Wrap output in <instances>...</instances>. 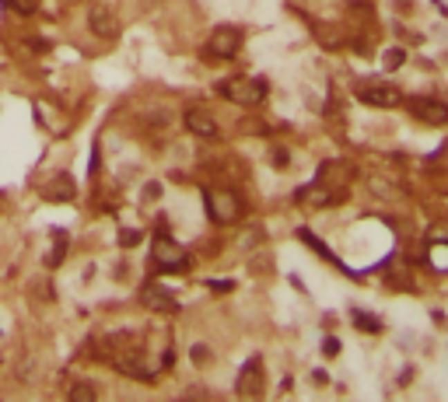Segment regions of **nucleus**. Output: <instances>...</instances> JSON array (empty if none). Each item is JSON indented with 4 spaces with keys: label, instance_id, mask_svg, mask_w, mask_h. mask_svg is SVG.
Returning <instances> with one entry per match:
<instances>
[{
    "label": "nucleus",
    "instance_id": "nucleus-19",
    "mask_svg": "<svg viewBox=\"0 0 448 402\" xmlns=\"http://www.w3.org/2000/svg\"><path fill=\"white\" fill-rule=\"evenodd\" d=\"M8 4L18 11V15H32L35 11V4H39V0H8Z\"/></svg>",
    "mask_w": 448,
    "mask_h": 402
},
{
    "label": "nucleus",
    "instance_id": "nucleus-4",
    "mask_svg": "<svg viewBox=\"0 0 448 402\" xmlns=\"http://www.w3.org/2000/svg\"><path fill=\"white\" fill-rule=\"evenodd\" d=\"M242 49V32L235 25H217L207 39V56H214V60H232V56H239Z\"/></svg>",
    "mask_w": 448,
    "mask_h": 402
},
{
    "label": "nucleus",
    "instance_id": "nucleus-10",
    "mask_svg": "<svg viewBox=\"0 0 448 402\" xmlns=\"http://www.w3.org/2000/svg\"><path fill=\"white\" fill-rule=\"evenodd\" d=\"M88 25H91V32L102 35V39H112V35L120 32L116 15H112V8H105V4H95V8L88 11Z\"/></svg>",
    "mask_w": 448,
    "mask_h": 402
},
{
    "label": "nucleus",
    "instance_id": "nucleus-21",
    "mask_svg": "<svg viewBox=\"0 0 448 402\" xmlns=\"http://www.w3.org/2000/svg\"><path fill=\"white\" fill-rule=\"evenodd\" d=\"M270 161H273V168H284V164H288V151H284V147H273Z\"/></svg>",
    "mask_w": 448,
    "mask_h": 402
},
{
    "label": "nucleus",
    "instance_id": "nucleus-18",
    "mask_svg": "<svg viewBox=\"0 0 448 402\" xmlns=\"http://www.w3.org/2000/svg\"><path fill=\"white\" fill-rule=\"evenodd\" d=\"M322 354H326V357H336V354H340V339L326 336V339H322Z\"/></svg>",
    "mask_w": 448,
    "mask_h": 402
},
{
    "label": "nucleus",
    "instance_id": "nucleus-3",
    "mask_svg": "<svg viewBox=\"0 0 448 402\" xmlns=\"http://www.w3.org/2000/svg\"><path fill=\"white\" fill-rule=\"evenodd\" d=\"M151 259L161 273H186L189 269V252L183 245H176L168 235H158L154 238V249H151Z\"/></svg>",
    "mask_w": 448,
    "mask_h": 402
},
{
    "label": "nucleus",
    "instance_id": "nucleus-8",
    "mask_svg": "<svg viewBox=\"0 0 448 402\" xmlns=\"http://www.w3.org/2000/svg\"><path fill=\"white\" fill-rule=\"evenodd\" d=\"M140 305L151 308V312H179L172 291H168V287H161V283H147V287H144V291H140Z\"/></svg>",
    "mask_w": 448,
    "mask_h": 402
},
{
    "label": "nucleus",
    "instance_id": "nucleus-22",
    "mask_svg": "<svg viewBox=\"0 0 448 402\" xmlns=\"http://www.w3.org/2000/svg\"><path fill=\"white\" fill-rule=\"evenodd\" d=\"M147 196H151V200H158V196H161V186H158V182H151V186H147Z\"/></svg>",
    "mask_w": 448,
    "mask_h": 402
},
{
    "label": "nucleus",
    "instance_id": "nucleus-13",
    "mask_svg": "<svg viewBox=\"0 0 448 402\" xmlns=\"http://www.w3.org/2000/svg\"><path fill=\"white\" fill-rule=\"evenodd\" d=\"M354 325H357L361 332H382V322L371 318L368 312H354Z\"/></svg>",
    "mask_w": 448,
    "mask_h": 402
},
{
    "label": "nucleus",
    "instance_id": "nucleus-12",
    "mask_svg": "<svg viewBox=\"0 0 448 402\" xmlns=\"http://www.w3.org/2000/svg\"><path fill=\"white\" fill-rule=\"evenodd\" d=\"M64 256H67V231H56V242H53V249L46 252V266H60Z\"/></svg>",
    "mask_w": 448,
    "mask_h": 402
},
{
    "label": "nucleus",
    "instance_id": "nucleus-1",
    "mask_svg": "<svg viewBox=\"0 0 448 402\" xmlns=\"http://www.w3.org/2000/svg\"><path fill=\"white\" fill-rule=\"evenodd\" d=\"M217 95L232 105H242V108H252L266 98V81L259 77H224L217 84Z\"/></svg>",
    "mask_w": 448,
    "mask_h": 402
},
{
    "label": "nucleus",
    "instance_id": "nucleus-15",
    "mask_svg": "<svg viewBox=\"0 0 448 402\" xmlns=\"http://www.w3.org/2000/svg\"><path fill=\"white\" fill-rule=\"evenodd\" d=\"M140 238H144V231H137V227H123L120 245H123V249H133V245H140Z\"/></svg>",
    "mask_w": 448,
    "mask_h": 402
},
{
    "label": "nucleus",
    "instance_id": "nucleus-20",
    "mask_svg": "<svg viewBox=\"0 0 448 402\" xmlns=\"http://www.w3.org/2000/svg\"><path fill=\"white\" fill-rule=\"evenodd\" d=\"M207 287H210V291H217V294H221V291L228 294V291H235V280H210Z\"/></svg>",
    "mask_w": 448,
    "mask_h": 402
},
{
    "label": "nucleus",
    "instance_id": "nucleus-17",
    "mask_svg": "<svg viewBox=\"0 0 448 402\" xmlns=\"http://www.w3.org/2000/svg\"><path fill=\"white\" fill-rule=\"evenodd\" d=\"M431 266L448 269V249H431Z\"/></svg>",
    "mask_w": 448,
    "mask_h": 402
},
{
    "label": "nucleus",
    "instance_id": "nucleus-11",
    "mask_svg": "<svg viewBox=\"0 0 448 402\" xmlns=\"http://www.w3.org/2000/svg\"><path fill=\"white\" fill-rule=\"evenodd\" d=\"M186 130L203 137V140H214L217 137V119L210 116V112H203V108H189L186 112Z\"/></svg>",
    "mask_w": 448,
    "mask_h": 402
},
{
    "label": "nucleus",
    "instance_id": "nucleus-16",
    "mask_svg": "<svg viewBox=\"0 0 448 402\" xmlns=\"http://www.w3.org/2000/svg\"><path fill=\"white\" fill-rule=\"evenodd\" d=\"M403 60H407V52H403V49H389V52H385V70L403 67Z\"/></svg>",
    "mask_w": 448,
    "mask_h": 402
},
{
    "label": "nucleus",
    "instance_id": "nucleus-5",
    "mask_svg": "<svg viewBox=\"0 0 448 402\" xmlns=\"http://www.w3.org/2000/svg\"><path fill=\"white\" fill-rule=\"evenodd\" d=\"M357 98L364 105H375V108H396V105H403V91L392 88V84H361Z\"/></svg>",
    "mask_w": 448,
    "mask_h": 402
},
{
    "label": "nucleus",
    "instance_id": "nucleus-6",
    "mask_svg": "<svg viewBox=\"0 0 448 402\" xmlns=\"http://www.w3.org/2000/svg\"><path fill=\"white\" fill-rule=\"evenodd\" d=\"M263 388H266V381H263V361H259V357H252V361H245V367L239 371L235 392H239L242 399H259V395H263Z\"/></svg>",
    "mask_w": 448,
    "mask_h": 402
},
{
    "label": "nucleus",
    "instance_id": "nucleus-2",
    "mask_svg": "<svg viewBox=\"0 0 448 402\" xmlns=\"http://www.w3.org/2000/svg\"><path fill=\"white\" fill-rule=\"evenodd\" d=\"M203 200H207V213H210L214 224H235V220L245 213L242 196L232 193V189H207Z\"/></svg>",
    "mask_w": 448,
    "mask_h": 402
},
{
    "label": "nucleus",
    "instance_id": "nucleus-14",
    "mask_svg": "<svg viewBox=\"0 0 448 402\" xmlns=\"http://www.w3.org/2000/svg\"><path fill=\"white\" fill-rule=\"evenodd\" d=\"M71 399H77V402H91V399H95V385H88V381L74 385V388H71Z\"/></svg>",
    "mask_w": 448,
    "mask_h": 402
},
{
    "label": "nucleus",
    "instance_id": "nucleus-7",
    "mask_svg": "<svg viewBox=\"0 0 448 402\" xmlns=\"http://www.w3.org/2000/svg\"><path fill=\"white\" fill-rule=\"evenodd\" d=\"M410 112L427 126H448V105L434 98H410Z\"/></svg>",
    "mask_w": 448,
    "mask_h": 402
},
{
    "label": "nucleus",
    "instance_id": "nucleus-9",
    "mask_svg": "<svg viewBox=\"0 0 448 402\" xmlns=\"http://www.w3.org/2000/svg\"><path fill=\"white\" fill-rule=\"evenodd\" d=\"M74 196H77V186H74V179L67 175V171L53 175V179L42 186V200H49V203H71Z\"/></svg>",
    "mask_w": 448,
    "mask_h": 402
}]
</instances>
